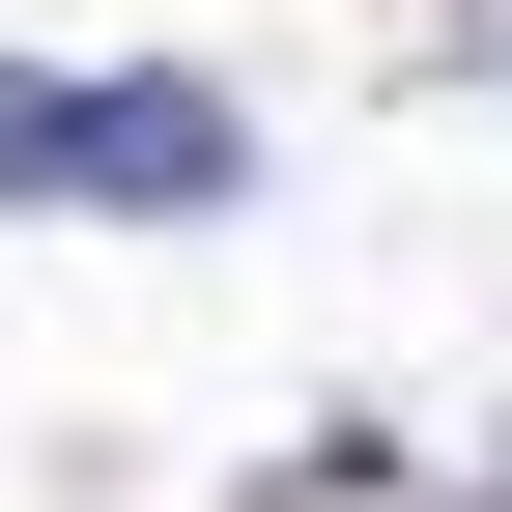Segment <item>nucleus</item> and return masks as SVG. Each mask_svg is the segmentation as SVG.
I'll list each match as a JSON object with an SVG mask.
<instances>
[{"mask_svg":"<svg viewBox=\"0 0 512 512\" xmlns=\"http://www.w3.org/2000/svg\"><path fill=\"white\" fill-rule=\"evenodd\" d=\"M0 200H114V228H200V200H256V114H228V86H171V57H114V86L0 57Z\"/></svg>","mask_w":512,"mask_h":512,"instance_id":"1","label":"nucleus"}]
</instances>
